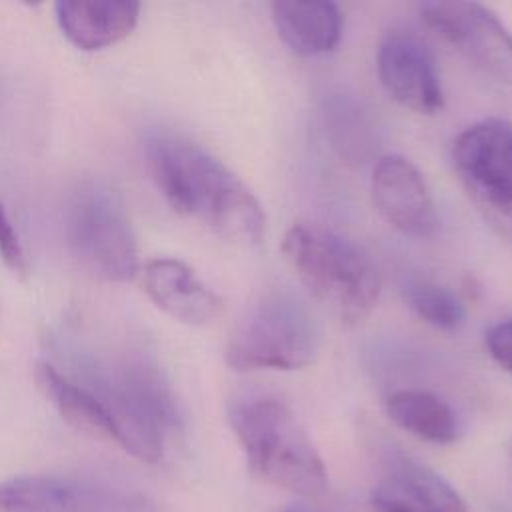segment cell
Here are the masks:
<instances>
[{
	"mask_svg": "<svg viewBox=\"0 0 512 512\" xmlns=\"http://www.w3.org/2000/svg\"><path fill=\"white\" fill-rule=\"evenodd\" d=\"M62 352L60 370L104 410L112 442L142 462H160L182 418L154 354L132 338H72Z\"/></svg>",
	"mask_w": 512,
	"mask_h": 512,
	"instance_id": "cell-1",
	"label": "cell"
},
{
	"mask_svg": "<svg viewBox=\"0 0 512 512\" xmlns=\"http://www.w3.org/2000/svg\"><path fill=\"white\" fill-rule=\"evenodd\" d=\"M152 178L166 202L220 236L258 244L266 216L252 190L202 146L172 134L154 132L146 140Z\"/></svg>",
	"mask_w": 512,
	"mask_h": 512,
	"instance_id": "cell-2",
	"label": "cell"
},
{
	"mask_svg": "<svg viewBox=\"0 0 512 512\" xmlns=\"http://www.w3.org/2000/svg\"><path fill=\"white\" fill-rule=\"evenodd\" d=\"M228 422L250 472L262 482L298 496H320L328 472L294 410L274 396L236 398Z\"/></svg>",
	"mask_w": 512,
	"mask_h": 512,
	"instance_id": "cell-3",
	"label": "cell"
},
{
	"mask_svg": "<svg viewBox=\"0 0 512 512\" xmlns=\"http://www.w3.org/2000/svg\"><path fill=\"white\" fill-rule=\"evenodd\" d=\"M282 254L306 290L342 322L358 324L376 306L380 272L354 242L310 224H294L282 240Z\"/></svg>",
	"mask_w": 512,
	"mask_h": 512,
	"instance_id": "cell-4",
	"label": "cell"
},
{
	"mask_svg": "<svg viewBox=\"0 0 512 512\" xmlns=\"http://www.w3.org/2000/svg\"><path fill=\"white\" fill-rule=\"evenodd\" d=\"M320 348V326L294 294L274 290L260 298L232 334L226 362L234 370H298Z\"/></svg>",
	"mask_w": 512,
	"mask_h": 512,
	"instance_id": "cell-5",
	"label": "cell"
},
{
	"mask_svg": "<svg viewBox=\"0 0 512 512\" xmlns=\"http://www.w3.org/2000/svg\"><path fill=\"white\" fill-rule=\"evenodd\" d=\"M72 254L94 276L128 282L138 270V246L122 196L106 182L86 180L74 188L64 212Z\"/></svg>",
	"mask_w": 512,
	"mask_h": 512,
	"instance_id": "cell-6",
	"label": "cell"
},
{
	"mask_svg": "<svg viewBox=\"0 0 512 512\" xmlns=\"http://www.w3.org/2000/svg\"><path fill=\"white\" fill-rule=\"evenodd\" d=\"M452 164L484 220L512 238V126L500 118L468 126L452 144Z\"/></svg>",
	"mask_w": 512,
	"mask_h": 512,
	"instance_id": "cell-7",
	"label": "cell"
},
{
	"mask_svg": "<svg viewBox=\"0 0 512 512\" xmlns=\"http://www.w3.org/2000/svg\"><path fill=\"white\" fill-rule=\"evenodd\" d=\"M0 512H156V502L102 480L24 474L0 482Z\"/></svg>",
	"mask_w": 512,
	"mask_h": 512,
	"instance_id": "cell-8",
	"label": "cell"
},
{
	"mask_svg": "<svg viewBox=\"0 0 512 512\" xmlns=\"http://www.w3.org/2000/svg\"><path fill=\"white\" fill-rule=\"evenodd\" d=\"M422 24L470 64L512 86V32L478 2H424Z\"/></svg>",
	"mask_w": 512,
	"mask_h": 512,
	"instance_id": "cell-9",
	"label": "cell"
},
{
	"mask_svg": "<svg viewBox=\"0 0 512 512\" xmlns=\"http://www.w3.org/2000/svg\"><path fill=\"white\" fill-rule=\"evenodd\" d=\"M376 70L382 88L402 108L416 114H436L444 94L434 58L410 30H390L378 44Z\"/></svg>",
	"mask_w": 512,
	"mask_h": 512,
	"instance_id": "cell-10",
	"label": "cell"
},
{
	"mask_svg": "<svg viewBox=\"0 0 512 512\" xmlns=\"http://www.w3.org/2000/svg\"><path fill=\"white\" fill-rule=\"evenodd\" d=\"M370 192L376 212L398 232L428 238L438 228V214L420 170L404 156L378 158L372 170Z\"/></svg>",
	"mask_w": 512,
	"mask_h": 512,
	"instance_id": "cell-11",
	"label": "cell"
},
{
	"mask_svg": "<svg viewBox=\"0 0 512 512\" xmlns=\"http://www.w3.org/2000/svg\"><path fill=\"white\" fill-rule=\"evenodd\" d=\"M370 504L376 512H468L448 480L398 450L386 454Z\"/></svg>",
	"mask_w": 512,
	"mask_h": 512,
	"instance_id": "cell-12",
	"label": "cell"
},
{
	"mask_svg": "<svg viewBox=\"0 0 512 512\" xmlns=\"http://www.w3.org/2000/svg\"><path fill=\"white\" fill-rule=\"evenodd\" d=\"M144 290L162 312L190 326L208 324L222 312L220 296L176 258L150 260L144 266Z\"/></svg>",
	"mask_w": 512,
	"mask_h": 512,
	"instance_id": "cell-13",
	"label": "cell"
},
{
	"mask_svg": "<svg viewBox=\"0 0 512 512\" xmlns=\"http://www.w3.org/2000/svg\"><path fill=\"white\" fill-rule=\"evenodd\" d=\"M56 20L62 34L80 50H102L126 38L140 14L132 0H72L56 2Z\"/></svg>",
	"mask_w": 512,
	"mask_h": 512,
	"instance_id": "cell-14",
	"label": "cell"
},
{
	"mask_svg": "<svg viewBox=\"0 0 512 512\" xmlns=\"http://www.w3.org/2000/svg\"><path fill=\"white\" fill-rule=\"evenodd\" d=\"M280 40L296 54L320 56L334 50L342 36V12L326 0H288L270 6Z\"/></svg>",
	"mask_w": 512,
	"mask_h": 512,
	"instance_id": "cell-15",
	"label": "cell"
},
{
	"mask_svg": "<svg viewBox=\"0 0 512 512\" xmlns=\"http://www.w3.org/2000/svg\"><path fill=\"white\" fill-rule=\"evenodd\" d=\"M384 410L398 428L424 442L450 444L458 438V418L452 406L428 390H394Z\"/></svg>",
	"mask_w": 512,
	"mask_h": 512,
	"instance_id": "cell-16",
	"label": "cell"
},
{
	"mask_svg": "<svg viewBox=\"0 0 512 512\" xmlns=\"http://www.w3.org/2000/svg\"><path fill=\"white\" fill-rule=\"evenodd\" d=\"M36 380L46 398L56 406L60 416L70 426L84 434L112 442L110 422L88 390L50 362L38 364Z\"/></svg>",
	"mask_w": 512,
	"mask_h": 512,
	"instance_id": "cell-17",
	"label": "cell"
},
{
	"mask_svg": "<svg viewBox=\"0 0 512 512\" xmlns=\"http://www.w3.org/2000/svg\"><path fill=\"white\" fill-rule=\"evenodd\" d=\"M326 136L332 148L350 162H362L374 150V126L350 98H334L326 106Z\"/></svg>",
	"mask_w": 512,
	"mask_h": 512,
	"instance_id": "cell-18",
	"label": "cell"
},
{
	"mask_svg": "<svg viewBox=\"0 0 512 512\" xmlns=\"http://www.w3.org/2000/svg\"><path fill=\"white\" fill-rule=\"evenodd\" d=\"M402 296L408 308L426 324L438 330H456L464 322V304L458 296L428 278H406Z\"/></svg>",
	"mask_w": 512,
	"mask_h": 512,
	"instance_id": "cell-19",
	"label": "cell"
},
{
	"mask_svg": "<svg viewBox=\"0 0 512 512\" xmlns=\"http://www.w3.org/2000/svg\"><path fill=\"white\" fill-rule=\"evenodd\" d=\"M0 254L6 262V266L16 272V274H26L28 264H26V254L20 244V238L14 230L12 220L8 218L4 206L0 204Z\"/></svg>",
	"mask_w": 512,
	"mask_h": 512,
	"instance_id": "cell-20",
	"label": "cell"
},
{
	"mask_svg": "<svg viewBox=\"0 0 512 512\" xmlns=\"http://www.w3.org/2000/svg\"><path fill=\"white\" fill-rule=\"evenodd\" d=\"M486 348L494 362H498L504 370L512 372V318L496 322L488 328Z\"/></svg>",
	"mask_w": 512,
	"mask_h": 512,
	"instance_id": "cell-21",
	"label": "cell"
},
{
	"mask_svg": "<svg viewBox=\"0 0 512 512\" xmlns=\"http://www.w3.org/2000/svg\"><path fill=\"white\" fill-rule=\"evenodd\" d=\"M276 512H318V510H310L304 506H284V508H278Z\"/></svg>",
	"mask_w": 512,
	"mask_h": 512,
	"instance_id": "cell-22",
	"label": "cell"
}]
</instances>
